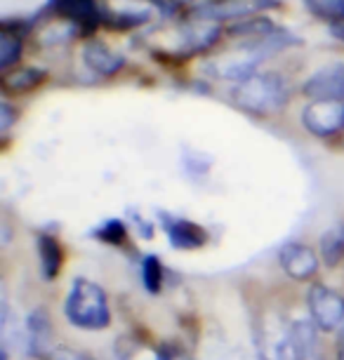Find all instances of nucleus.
<instances>
[{
  "instance_id": "f257e3e1",
  "label": "nucleus",
  "mask_w": 344,
  "mask_h": 360,
  "mask_svg": "<svg viewBox=\"0 0 344 360\" xmlns=\"http://www.w3.org/2000/svg\"><path fill=\"white\" fill-rule=\"evenodd\" d=\"M66 321L80 330H104L111 323L106 292L87 278H76L66 297Z\"/></svg>"
},
{
  "instance_id": "423d86ee",
  "label": "nucleus",
  "mask_w": 344,
  "mask_h": 360,
  "mask_svg": "<svg viewBox=\"0 0 344 360\" xmlns=\"http://www.w3.org/2000/svg\"><path fill=\"white\" fill-rule=\"evenodd\" d=\"M307 125L312 127L314 132L319 134H328V132H335L337 127L344 125V108L340 106H333V104H319V106H312L305 115Z\"/></svg>"
},
{
  "instance_id": "1a4fd4ad",
  "label": "nucleus",
  "mask_w": 344,
  "mask_h": 360,
  "mask_svg": "<svg viewBox=\"0 0 344 360\" xmlns=\"http://www.w3.org/2000/svg\"><path fill=\"white\" fill-rule=\"evenodd\" d=\"M243 104L250 108H269L279 104V90L274 85H269L267 80L260 83H250L243 90Z\"/></svg>"
},
{
  "instance_id": "f8f14e48",
  "label": "nucleus",
  "mask_w": 344,
  "mask_h": 360,
  "mask_svg": "<svg viewBox=\"0 0 344 360\" xmlns=\"http://www.w3.org/2000/svg\"><path fill=\"white\" fill-rule=\"evenodd\" d=\"M94 236L102 238L104 243H120L125 238V226H123V221L111 219V221H104L102 226L94 231Z\"/></svg>"
},
{
  "instance_id": "9d476101",
  "label": "nucleus",
  "mask_w": 344,
  "mask_h": 360,
  "mask_svg": "<svg viewBox=\"0 0 344 360\" xmlns=\"http://www.w3.org/2000/svg\"><path fill=\"white\" fill-rule=\"evenodd\" d=\"M321 255L330 266H335L337 262L344 259V224L342 226H335L333 231H328V233L323 236Z\"/></svg>"
},
{
  "instance_id": "9b49d317",
  "label": "nucleus",
  "mask_w": 344,
  "mask_h": 360,
  "mask_svg": "<svg viewBox=\"0 0 344 360\" xmlns=\"http://www.w3.org/2000/svg\"><path fill=\"white\" fill-rule=\"evenodd\" d=\"M144 283L149 292H160V283H163V266H160L158 257H146L144 259Z\"/></svg>"
},
{
  "instance_id": "20e7f679",
  "label": "nucleus",
  "mask_w": 344,
  "mask_h": 360,
  "mask_svg": "<svg viewBox=\"0 0 344 360\" xmlns=\"http://www.w3.org/2000/svg\"><path fill=\"white\" fill-rule=\"evenodd\" d=\"M163 229L170 243L179 250H196L205 245L208 233L196 221L177 219V217H163Z\"/></svg>"
},
{
  "instance_id": "ddd939ff",
  "label": "nucleus",
  "mask_w": 344,
  "mask_h": 360,
  "mask_svg": "<svg viewBox=\"0 0 344 360\" xmlns=\"http://www.w3.org/2000/svg\"><path fill=\"white\" fill-rule=\"evenodd\" d=\"M50 360H94V358L85 356V353H80V351L55 349V351H52V358H50Z\"/></svg>"
},
{
  "instance_id": "2eb2a0df",
  "label": "nucleus",
  "mask_w": 344,
  "mask_h": 360,
  "mask_svg": "<svg viewBox=\"0 0 344 360\" xmlns=\"http://www.w3.org/2000/svg\"><path fill=\"white\" fill-rule=\"evenodd\" d=\"M158 360H170V356H165V353H160V356H158Z\"/></svg>"
},
{
  "instance_id": "39448f33",
  "label": "nucleus",
  "mask_w": 344,
  "mask_h": 360,
  "mask_svg": "<svg viewBox=\"0 0 344 360\" xmlns=\"http://www.w3.org/2000/svg\"><path fill=\"white\" fill-rule=\"evenodd\" d=\"M295 360H323V346L319 339V325L300 321L293 325Z\"/></svg>"
},
{
  "instance_id": "6e6552de",
  "label": "nucleus",
  "mask_w": 344,
  "mask_h": 360,
  "mask_svg": "<svg viewBox=\"0 0 344 360\" xmlns=\"http://www.w3.org/2000/svg\"><path fill=\"white\" fill-rule=\"evenodd\" d=\"M38 257L45 281H52L59 274V269H62V248H59L55 238L38 236Z\"/></svg>"
},
{
  "instance_id": "0eeeda50",
  "label": "nucleus",
  "mask_w": 344,
  "mask_h": 360,
  "mask_svg": "<svg viewBox=\"0 0 344 360\" xmlns=\"http://www.w3.org/2000/svg\"><path fill=\"white\" fill-rule=\"evenodd\" d=\"M50 321H47L45 311H33L29 323H26V342L29 349L36 353H47L52 346V335H50Z\"/></svg>"
},
{
  "instance_id": "7ed1b4c3",
  "label": "nucleus",
  "mask_w": 344,
  "mask_h": 360,
  "mask_svg": "<svg viewBox=\"0 0 344 360\" xmlns=\"http://www.w3.org/2000/svg\"><path fill=\"white\" fill-rule=\"evenodd\" d=\"M283 271L293 278V281H309L316 271H319V257L309 245L302 243H288L279 255Z\"/></svg>"
},
{
  "instance_id": "4468645a",
  "label": "nucleus",
  "mask_w": 344,
  "mask_h": 360,
  "mask_svg": "<svg viewBox=\"0 0 344 360\" xmlns=\"http://www.w3.org/2000/svg\"><path fill=\"white\" fill-rule=\"evenodd\" d=\"M337 360H344V335H342V342H340V351H337Z\"/></svg>"
},
{
  "instance_id": "f03ea898",
  "label": "nucleus",
  "mask_w": 344,
  "mask_h": 360,
  "mask_svg": "<svg viewBox=\"0 0 344 360\" xmlns=\"http://www.w3.org/2000/svg\"><path fill=\"white\" fill-rule=\"evenodd\" d=\"M309 311L319 330L333 332L344 328V297L326 285H314L309 292Z\"/></svg>"
}]
</instances>
